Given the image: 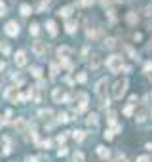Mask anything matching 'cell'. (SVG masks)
Here are the masks:
<instances>
[{"instance_id": "obj_1", "label": "cell", "mask_w": 152, "mask_h": 162, "mask_svg": "<svg viewBox=\"0 0 152 162\" xmlns=\"http://www.w3.org/2000/svg\"><path fill=\"white\" fill-rule=\"evenodd\" d=\"M106 88H108V80L106 78H101L99 82H97V86H95V92H97V95H99V105L101 107H106L108 103H110V101H108V97H106Z\"/></svg>"}, {"instance_id": "obj_2", "label": "cell", "mask_w": 152, "mask_h": 162, "mask_svg": "<svg viewBox=\"0 0 152 162\" xmlns=\"http://www.w3.org/2000/svg\"><path fill=\"white\" fill-rule=\"evenodd\" d=\"M106 67L110 73H118V71H122L124 67V57L122 56H110L106 59Z\"/></svg>"}, {"instance_id": "obj_3", "label": "cell", "mask_w": 152, "mask_h": 162, "mask_svg": "<svg viewBox=\"0 0 152 162\" xmlns=\"http://www.w3.org/2000/svg\"><path fill=\"white\" fill-rule=\"evenodd\" d=\"M126 90H127V80L126 78L116 80L114 88H112V97H114V99H122V95L126 93Z\"/></svg>"}, {"instance_id": "obj_4", "label": "cell", "mask_w": 152, "mask_h": 162, "mask_svg": "<svg viewBox=\"0 0 152 162\" xmlns=\"http://www.w3.org/2000/svg\"><path fill=\"white\" fill-rule=\"evenodd\" d=\"M32 52H34V56L42 57L44 53L48 52V46H46V42H40V40H34L32 42Z\"/></svg>"}, {"instance_id": "obj_5", "label": "cell", "mask_w": 152, "mask_h": 162, "mask_svg": "<svg viewBox=\"0 0 152 162\" xmlns=\"http://www.w3.org/2000/svg\"><path fill=\"white\" fill-rule=\"evenodd\" d=\"M86 107H88V93H80L78 95V107H74V113L78 114V113L86 111Z\"/></svg>"}, {"instance_id": "obj_6", "label": "cell", "mask_w": 152, "mask_h": 162, "mask_svg": "<svg viewBox=\"0 0 152 162\" xmlns=\"http://www.w3.org/2000/svg\"><path fill=\"white\" fill-rule=\"evenodd\" d=\"M14 128H15V132L19 134H23L29 130V122L25 120V118H15V122H14Z\"/></svg>"}, {"instance_id": "obj_7", "label": "cell", "mask_w": 152, "mask_h": 162, "mask_svg": "<svg viewBox=\"0 0 152 162\" xmlns=\"http://www.w3.org/2000/svg\"><path fill=\"white\" fill-rule=\"evenodd\" d=\"M6 35H10V36H17L19 35V25L15 23V21H8L6 23Z\"/></svg>"}, {"instance_id": "obj_8", "label": "cell", "mask_w": 152, "mask_h": 162, "mask_svg": "<svg viewBox=\"0 0 152 162\" xmlns=\"http://www.w3.org/2000/svg\"><path fill=\"white\" fill-rule=\"evenodd\" d=\"M15 65H17V67H25V65H27V56H25L23 50H19L15 53Z\"/></svg>"}, {"instance_id": "obj_9", "label": "cell", "mask_w": 152, "mask_h": 162, "mask_svg": "<svg viewBox=\"0 0 152 162\" xmlns=\"http://www.w3.org/2000/svg\"><path fill=\"white\" fill-rule=\"evenodd\" d=\"M99 65H101V56L99 53H91V59H90V67H91V71H97L99 69Z\"/></svg>"}, {"instance_id": "obj_10", "label": "cell", "mask_w": 152, "mask_h": 162, "mask_svg": "<svg viewBox=\"0 0 152 162\" xmlns=\"http://www.w3.org/2000/svg\"><path fill=\"white\" fill-rule=\"evenodd\" d=\"M6 99H8V101H15V99H19V92H17L15 86H12V88L6 90Z\"/></svg>"}, {"instance_id": "obj_11", "label": "cell", "mask_w": 152, "mask_h": 162, "mask_svg": "<svg viewBox=\"0 0 152 162\" xmlns=\"http://www.w3.org/2000/svg\"><path fill=\"white\" fill-rule=\"evenodd\" d=\"M70 53H72V50H70L69 46H59V48H57V56H59V59H69Z\"/></svg>"}, {"instance_id": "obj_12", "label": "cell", "mask_w": 152, "mask_h": 162, "mask_svg": "<svg viewBox=\"0 0 152 162\" xmlns=\"http://www.w3.org/2000/svg\"><path fill=\"white\" fill-rule=\"evenodd\" d=\"M86 122H88V126L95 128L97 124H99V116H97V113H91V114H88V118H86Z\"/></svg>"}, {"instance_id": "obj_13", "label": "cell", "mask_w": 152, "mask_h": 162, "mask_svg": "<svg viewBox=\"0 0 152 162\" xmlns=\"http://www.w3.org/2000/svg\"><path fill=\"white\" fill-rule=\"evenodd\" d=\"M46 27H48V32H50L51 36H55V35H57V25H55V21H48V25H46Z\"/></svg>"}, {"instance_id": "obj_14", "label": "cell", "mask_w": 152, "mask_h": 162, "mask_svg": "<svg viewBox=\"0 0 152 162\" xmlns=\"http://www.w3.org/2000/svg\"><path fill=\"white\" fill-rule=\"evenodd\" d=\"M97 155H99L101 158H108V156H110V153H108V149H105L103 145H99V147H97Z\"/></svg>"}, {"instance_id": "obj_15", "label": "cell", "mask_w": 152, "mask_h": 162, "mask_svg": "<svg viewBox=\"0 0 152 162\" xmlns=\"http://www.w3.org/2000/svg\"><path fill=\"white\" fill-rule=\"evenodd\" d=\"M51 95H53V101H57V103H59V101L63 99V97H65V93L61 92V88H55V90H53V93H51Z\"/></svg>"}, {"instance_id": "obj_16", "label": "cell", "mask_w": 152, "mask_h": 162, "mask_svg": "<svg viewBox=\"0 0 152 162\" xmlns=\"http://www.w3.org/2000/svg\"><path fill=\"white\" fill-rule=\"evenodd\" d=\"M57 14H59L61 17H69V15L72 14V8H70V6H65V8H61V10H59Z\"/></svg>"}, {"instance_id": "obj_17", "label": "cell", "mask_w": 152, "mask_h": 162, "mask_svg": "<svg viewBox=\"0 0 152 162\" xmlns=\"http://www.w3.org/2000/svg\"><path fill=\"white\" fill-rule=\"evenodd\" d=\"M38 116L40 118H51L53 116V111L51 109H42V111H38Z\"/></svg>"}, {"instance_id": "obj_18", "label": "cell", "mask_w": 152, "mask_h": 162, "mask_svg": "<svg viewBox=\"0 0 152 162\" xmlns=\"http://www.w3.org/2000/svg\"><path fill=\"white\" fill-rule=\"evenodd\" d=\"M72 162H86V158H84V153H82V151H76V153L72 155Z\"/></svg>"}, {"instance_id": "obj_19", "label": "cell", "mask_w": 152, "mask_h": 162, "mask_svg": "<svg viewBox=\"0 0 152 162\" xmlns=\"http://www.w3.org/2000/svg\"><path fill=\"white\" fill-rule=\"evenodd\" d=\"M146 114H148V111H146V109H141L135 116H137V120H139V122H143V120H146Z\"/></svg>"}, {"instance_id": "obj_20", "label": "cell", "mask_w": 152, "mask_h": 162, "mask_svg": "<svg viewBox=\"0 0 152 162\" xmlns=\"http://www.w3.org/2000/svg\"><path fill=\"white\" fill-rule=\"evenodd\" d=\"M65 31L72 35V32L76 31V23H74V21H67V25H65Z\"/></svg>"}, {"instance_id": "obj_21", "label": "cell", "mask_w": 152, "mask_h": 162, "mask_svg": "<svg viewBox=\"0 0 152 162\" xmlns=\"http://www.w3.org/2000/svg\"><path fill=\"white\" fill-rule=\"evenodd\" d=\"M30 74H32L34 78H40V77H42V69H40V67H30Z\"/></svg>"}, {"instance_id": "obj_22", "label": "cell", "mask_w": 152, "mask_h": 162, "mask_svg": "<svg viewBox=\"0 0 152 162\" xmlns=\"http://www.w3.org/2000/svg\"><path fill=\"white\" fill-rule=\"evenodd\" d=\"M72 137L76 139V141H82V139H84V132H82V130H74V132H72Z\"/></svg>"}, {"instance_id": "obj_23", "label": "cell", "mask_w": 152, "mask_h": 162, "mask_svg": "<svg viewBox=\"0 0 152 162\" xmlns=\"http://www.w3.org/2000/svg\"><path fill=\"white\" fill-rule=\"evenodd\" d=\"M32 12V8L29 6V4H23V6H21V15H29Z\"/></svg>"}, {"instance_id": "obj_24", "label": "cell", "mask_w": 152, "mask_h": 162, "mask_svg": "<svg viewBox=\"0 0 152 162\" xmlns=\"http://www.w3.org/2000/svg\"><path fill=\"white\" fill-rule=\"evenodd\" d=\"M108 124H116V111H108Z\"/></svg>"}, {"instance_id": "obj_25", "label": "cell", "mask_w": 152, "mask_h": 162, "mask_svg": "<svg viewBox=\"0 0 152 162\" xmlns=\"http://www.w3.org/2000/svg\"><path fill=\"white\" fill-rule=\"evenodd\" d=\"M57 73H59L57 63H51V73H50V77H51V78H55V77H57Z\"/></svg>"}, {"instance_id": "obj_26", "label": "cell", "mask_w": 152, "mask_h": 162, "mask_svg": "<svg viewBox=\"0 0 152 162\" xmlns=\"http://www.w3.org/2000/svg\"><path fill=\"white\" fill-rule=\"evenodd\" d=\"M0 52H2L4 56H8V53H10V46L6 44V42H0Z\"/></svg>"}, {"instance_id": "obj_27", "label": "cell", "mask_w": 152, "mask_h": 162, "mask_svg": "<svg viewBox=\"0 0 152 162\" xmlns=\"http://www.w3.org/2000/svg\"><path fill=\"white\" fill-rule=\"evenodd\" d=\"M29 31L32 32V35H38V32H40V27H38V23H32V25L29 27Z\"/></svg>"}, {"instance_id": "obj_28", "label": "cell", "mask_w": 152, "mask_h": 162, "mask_svg": "<svg viewBox=\"0 0 152 162\" xmlns=\"http://www.w3.org/2000/svg\"><path fill=\"white\" fill-rule=\"evenodd\" d=\"M105 44H106V48H114V46H116V40H114V38H106Z\"/></svg>"}, {"instance_id": "obj_29", "label": "cell", "mask_w": 152, "mask_h": 162, "mask_svg": "<svg viewBox=\"0 0 152 162\" xmlns=\"http://www.w3.org/2000/svg\"><path fill=\"white\" fill-rule=\"evenodd\" d=\"M57 120H59V122H69V114H67V113H59Z\"/></svg>"}, {"instance_id": "obj_30", "label": "cell", "mask_w": 152, "mask_h": 162, "mask_svg": "<svg viewBox=\"0 0 152 162\" xmlns=\"http://www.w3.org/2000/svg\"><path fill=\"white\" fill-rule=\"evenodd\" d=\"M86 78H88V77H86V73H78V77H76V80H78L80 84H82V82H86Z\"/></svg>"}, {"instance_id": "obj_31", "label": "cell", "mask_w": 152, "mask_h": 162, "mask_svg": "<svg viewBox=\"0 0 152 162\" xmlns=\"http://www.w3.org/2000/svg\"><path fill=\"white\" fill-rule=\"evenodd\" d=\"M131 113H133V105H127L126 109H124V114H126V116H129Z\"/></svg>"}, {"instance_id": "obj_32", "label": "cell", "mask_w": 152, "mask_h": 162, "mask_svg": "<svg viewBox=\"0 0 152 162\" xmlns=\"http://www.w3.org/2000/svg\"><path fill=\"white\" fill-rule=\"evenodd\" d=\"M103 135H105V139H112V137H114V132H110V130H105Z\"/></svg>"}, {"instance_id": "obj_33", "label": "cell", "mask_w": 152, "mask_h": 162, "mask_svg": "<svg viewBox=\"0 0 152 162\" xmlns=\"http://www.w3.org/2000/svg\"><path fill=\"white\" fill-rule=\"evenodd\" d=\"M67 153H69V151L65 149V147H61V149L57 151V156H65V155H67Z\"/></svg>"}, {"instance_id": "obj_34", "label": "cell", "mask_w": 152, "mask_h": 162, "mask_svg": "<svg viewBox=\"0 0 152 162\" xmlns=\"http://www.w3.org/2000/svg\"><path fill=\"white\" fill-rule=\"evenodd\" d=\"M127 21H129V23H135V21H137V15H135V14H129V15H127Z\"/></svg>"}, {"instance_id": "obj_35", "label": "cell", "mask_w": 152, "mask_h": 162, "mask_svg": "<svg viewBox=\"0 0 152 162\" xmlns=\"http://www.w3.org/2000/svg\"><path fill=\"white\" fill-rule=\"evenodd\" d=\"M80 4H82V6H91L93 0H80Z\"/></svg>"}, {"instance_id": "obj_36", "label": "cell", "mask_w": 152, "mask_h": 162, "mask_svg": "<svg viewBox=\"0 0 152 162\" xmlns=\"http://www.w3.org/2000/svg\"><path fill=\"white\" fill-rule=\"evenodd\" d=\"M4 14H6V4L0 2V15H4Z\"/></svg>"}, {"instance_id": "obj_37", "label": "cell", "mask_w": 152, "mask_h": 162, "mask_svg": "<svg viewBox=\"0 0 152 162\" xmlns=\"http://www.w3.org/2000/svg\"><path fill=\"white\" fill-rule=\"evenodd\" d=\"M116 162H127V158H126L124 155H118V156H116Z\"/></svg>"}, {"instance_id": "obj_38", "label": "cell", "mask_w": 152, "mask_h": 162, "mask_svg": "<svg viewBox=\"0 0 152 162\" xmlns=\"http://www.w3.org/2000/svg\"><path fill=\"white\" fill-rule=\"evenodd\" d=\"M88 36H90V38H95V36H97V32L91 31V29H88Z\"/></svg>"}, {"instance_id": "obj_39", "label": "cell", "mask_w": 152, "mask_h": 162, "mask_svg": "<svg viewBox=\"0 0 152 162\" xmlns=\"http://www.w3.org/2000/svg\"><path fill=\"white\" fill-rule=\"evenodd\" d=\"M137 162H150V160H148V156H139Z\"/></svg>"}, {"instance_id": "obj_40", "label": "cell", "mask_w": 152, "mask_h": 162, "mask_svg": "<svg viewBox=\"0 0 152 162\" xmlns=\"http://www.w3.org/2000/svg\"><path fill=\"white\" fill-rule=\"evenodd\" d=\"M25 162H38V158H34V156H27Z\"/></svg>"}, {"instance_id": "obj_41", "label": "cell", "mask_w": 152, "mask_h": 162, "mask_svg": "<svg viewBox=\"0 0 152 162\" xmlns=\"http://www.w3.org/2000/svg\"><path fill=\"white\" fill-rule=\"evenodd\" d=\"M150 69H152V61H148V63L145 65V71H150Z\"/></svg>"}, {"instance_id": "obj_42", "label": "cell", "mask_w": 152, "mask_h": 162, "mask_svg": "<svg viewBox=\"0 0 152 162\" xmlns=\"http://www.w3.org/2000/svg\"><path fill=\"white\" fill-rule=\"evenodd\" d=\"M4 126V120H2V116H0V128H2Z\"/></svg>"}, {"instance_id": "obj_43", "label": "cell", "mask_w": 152, "mask_h": 162, "mask_svg": "<svg viewBox=\"0 0 152 162\" xmlns=\"http://www.w3.org/2000/svg\"><path fill=\"white\" fill-rule=\"evenodd\" d=\"M146 149H152V143H146Z\"/></svg>"}, {"instance_id": "obj_44", "label": "cell", "mask_w": 152, "mask_h": 162, "mask_svg": "<svg viewBox=\"0 0 152 162\" xmlns=\"http://www.w3.org/2000/svg\"><path fill=\"white\" fill-rule=\"evenodd\" d=\"M0 69H4V63L2 61H0Z\"/></svg>"}]
</instances>
